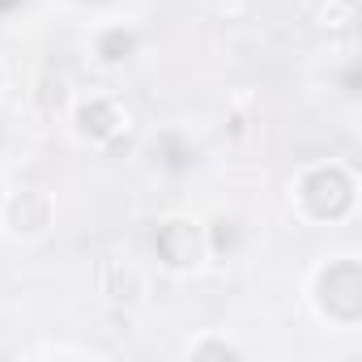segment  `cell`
<instances>
[{
    "label": "cell",
    "instance_id": "8",
    "mask_svg": "<svg viewBox=\"0 0 362 362\" xmlns=\"http://www.w3.org/2000/svg\"><path fill=\"white\" fill-rule=\"evenodd\" d=\"M162 153H166L162 162H166L170 170H184V166L192 162V149H184V145H179V141H175V136H166V141H162Z\"/></svg>",
    "mask_w": 362,
    "mask_h": 362
},
{
    "label": "cell",
    "instance_id": "12",
    "mask_svg": "<svg viewBox=\"0 0 362 362\" xmlns=\"http://www.w3.org/2000/svg\"><path fill=\"white\" fill-rule=\"evenodd\" d=\"M86 5H103V0H86Z\"/></svg>",
    "mask_w": 362,
    "mask_h": 362
},
{
    "label": "cell",
    "instance_id": "1",
    "mask_svg": "<svg viewBox=\"0 0 362 362\" xmlns=\"http://www.w3.org/2000/svg\"><path fill=\"white\" fill-rule=\"evenodd\" d=\"M298 197H303V209L320 222H337L349 205H354V179L341 170V166H315L303 175L298 184Z\"/></svg>",
    "mask_w": 362,
    "mask_h": 362
},
{
    "label": "cell",
    "instance_id": "6",
    "mask_svg": "<svg viewBox=\"0 0 362 362\" xmlns=\"http://www.w3.org/2000/svg\"><path fill=\"white\" fill-rule=\"evenodd\" d=\"M94 52H98V60H103V64H119V60H128V56L136 52V35H132V30H124V26H111V30H103V35H98Z\"/></svg>",
    "mask_w": 362,
    "mask_h": 362
},
{
    "label": "cell",
    "instance_id": "2",
    "mask_svg": "<svg viewBox=\"0 0 362 362\" xmlns=\"http://www.w3.org/2000/svg\"><path fill=\"white\" fill-rule=\"evenodd\" d=\"M320 307L341 324H358L362 315V269L358 260H337L320 273Z\"/></svg>",
    "mask_w": 362,
    "mask_h": 362
},
{
    "label": "cell",
    "instance_id": "9",
    "mask_svg": "<svg viewBox=\"0 0 362 362\" xmlns=\"http://www.w3.org/2000/svg\"><path fill=\"white\" fill-rule=\"evenodd\" d=\"M43 111L52 115V111H60V103H64V81L60 77H43Z\"/></svg>",
    "mask_w": 362,
    "mask_h": 362
},
{
    "label": "cell",
    "instance_id": "5",
    "mask_svg": "<svg viewBox=\"0 0 362 362\" xmlns=\"http://www.w3.org/2000/svg\"><path fill=\"white\" fill-rule=\"evenodd\" d=\"M77 124H81V132H86V136L107 141V136H115V128L124 124V115H119V107H115V103H107V98H90V103L77 111Z\"/></svg>",
    "mask_w": 362,
    "mask_h": 362
},
{
    "label": "cell",
    "instance_id": "3",
    "mask_svg": "<svg viewBox=\"0 0 362 362\" xmlns=\"http://www.w3.org/2000/svg\"><path fill=\"white\" fill-rule=\"evenodd\" d=\"M153 252L158 260H166L170 269H192L205 252V239H201V226L188 222V218H170L153 230Z\"/></svg>",
    "mask_w": 362,
    "mask_h": 362
},
{
    "label": "cell",
    "instance_id": "7",
    "mask_svg": "<svg viewBox=\"0 0 362 362\" xmlns=\"http://www.w3.org/2000/svg\"><path fill=\"white\" fill-rule=\"evenodd\" d=\"M136 290H141V281H136L132 269H124L115 260L103 264V294H111V298H136Z\"/></svg>",
    "mask_w": 362,
    "mask_h": 362
},
{
    "label": "cell",
    "instance_id": "11",
    "mask_svg": "<svg viewBox=\"0 0 362 362\" xmlns=\"http://www.w3.org/2000/svg\"><path fill=\"white\" fill-rule=\"evenodd\" d=\"M26 0H0V13H13V9H22Z\"/></svg>",
    "mask_w": 362,
    "mask_h": 362
},
{
    "label": "cell",
    "instance_id": "10",
    "mask_svg": "<svg viewBox=\"0 0 362 362\" xmlns=\"http://www.w3.org/2000/svg\"><path fill=\"white\" fill-rule=\"evenodd\" d=\"M235 243H239V226L222 218L218 230H214V247H218V252H235Z\"/></svg>",
    "mask_w": 362,
    "mask_h": 362
},
{
    "label": "cell",
    "instance_id": "4",
    "mask_svg": "<svg viewBox=\"0 0 362 362\" xmlns=\"http://www.w3.org/2000/svg\"><path fill=\"white\" fill-rule=\"evenodd\" d=\"M47 222H52V205H47V197L39 188L18 192L9 201V226H13V235H39V230H47Z\"/></svg>",
    "mask_w": 362,
    "mask_h": 362
}]
</instances>
